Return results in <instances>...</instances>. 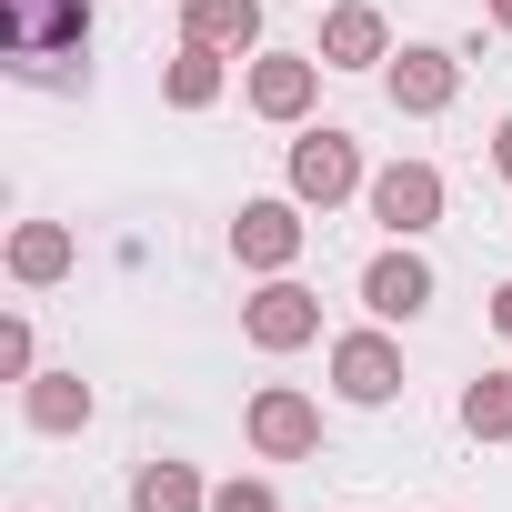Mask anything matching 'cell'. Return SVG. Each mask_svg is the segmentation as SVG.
<instances>
[{
  "label": "cell",
  "instance_id": "obj_19",
  "mask_svg": "<svg viewBox=\"0 0 512 512\" xmlns=\"http://www.w3.org/2000/svg\"><path fill=\"white\" fill-rule=\"evenodd\" d=\"M0 372L31 382V322H0Z\"/></svg>",
  "mask_w": 512,
  "mask_h": 512
},
{
  "label": "cell",
  "instance_id": "obj_11",
  "mask_svg": "<svg viewBox=\"0 0 512 512\" xmlns=\"http://www.w3.org/2000/svg\"><path fill=\"white\" fill-rule=\"evenodd\" d=\"M452 91H462V61H452V51H402V61H392V101H402L412 121H432Z\"/></svg>",
  "mask_w": 512,
  "mask_h": 512
},
{
  "label": "cell",
  "instance_id": "obj_12",
  "mask_svg": "<svg viewBox=\"0 0 512 512\" xmlns=\"http://www.w3.org/2000/svg\"><path fill=\"white\" fill-rule=\"evenodd\" d=\"M21 412H31V432H81V422H91V382H81V372H31Z\"/></svg>",
  "mask_w": 512,
  "mask_h": 512
},
{
  "label": "cell",
  "instance_id": "obj_2",
  "mask_svg": "<svg viewBox=\"0 0 512 512\" xmlns=\"http://www.w3.org/2000/svg\"><path fill=\"white\" fill-rule=\"evenodd\" d=\"M362 201H372V221H382L392 241H412V231L442 221V171H432V161H392V171L362 181Z\"/></svg>",
  "mask_w": 512,
  "mask_h": 512
},
{
  "label": "cell",
  "instance_id": "obj_20",
  "mask_svg": "<svg viewBox=\"0 0 512 512\" xmlns=\"http://www.w3.org/2000/svg\"><path fill=\"white\" fill-rule=\"evenodd\" d=\"M492 332H502V342H512V282H502V292H492Z\"/></svg>",
  "mask_w": 512,
  "mask_h": 512
},
{
  "label": "cell",
  "instance_id": "obj_18",
  "mask_svg": "<svg viewBox=\"0 0 512 512\" xmlns=\"http://www.w3.org/2000/svg\"><path fill=\"white\" fill-rule=\"evenodd\" d=\"M211 512H282V502H272V482H221Z\"/></svg>",
  "mask_w": 512,
  "mask_h": 512
},
{
  "label": "cell",
  "instance_id": "obj_14",
  "mask_svg": "<svg viewBox=\"0 0 512 512\" xmlns=\"http://www.w3.org/2000/svg\"><path fill=\"white\" fill-rule=\"evenodd\" d=\"M131 512H211V492H201L191 462H151V472L131 482Z\"/></svg>",
  "mask_w": 512,
  "mask_h": 512
},
{
  "label": "cell",
  "instance_id": "obj_21",
  "mask_svg": "<svg viewBox=\"0 0 512 512\" xmlns=\"http://www.w3.org/2000/svg\"><path fill=\"white\" fill-rule=\"evenodd\" d=\"M492 161H502V171H512V121H502V141H492Z\"/></svg>",
  "mask_w": 512,
  "mask_h": 512
},
{
  "label": "cell",
  "instance_id": "obj_15",
  "mask_svg": "<svg viewBox=\"0 0 512 512\" xmlns=\"http://www.w3.org/2000/svg\"><path fill=\"white\" fill-rule=\"evenodd\" d=\"M11 272H21V282H61V272H71V231H61V221H21Z\"/></svg>",
  "mask_w": 512,
  "mask_h": 512
},
{
  "label": "cell",
  "instance_id": "obj_7",
  "mask_svg": "<svg viewBox=\"0 0 512 512\" xmlns=\"http://www.w3.org/2000/svg\"><path fill=\"white\" fill-rule=\"evenodd\" d=\"M231 251L251 272H282L292 251H302V211L292 201H241V221H231Z\"/></svg>",
  "mask_w": 512,
  "mask_h": 512
},
{
  "label": "cell",
  "instance_id": "obj_4",
  "mask_svg": "<svg viewBox=\"0 0 512 512\" xmlns=\"http://www.w3.org/2000/svg\"><path fill=\"white\" fill-rule=\"evenodd\" d=\"M241 332L262 342V352H302V342L322 332V302H312L302 282H272V292H251V312H241Z\"/></svg>",
  "mask_w": 512,
  "mask_h": 512
},
{
  "label": "cell",
  "instance_id": "obj_22",
  "mask_svg": "<svg viewBox=\"0 0 512 512\" xmlns=\"http://www.w3.org/2000/svg\"><path fill=\"white\" fill-rule=\"evenodd\" d=\"M492 31H512V0H492Z\"/></svg>",
  "mask_w": 512,
  "mask_h": 512
},
{
  "label": "cell",
  "instance_id": "obj_5",
  "mask_svg": "<svg viewBox=\"0 0 512 512\" xmlns=\"http://www.w3.org/2000/svg\"><path fill=\"white\" fill-rule=\"evenodd\" d=\"M332 382H342V402H392L402 392V352L382 332H342L332 342Z\"/></svg>",
  "mask_w": 512,
  "mask_h": 512
},
{
  "label": "cell",
  "instance_id": "obj_8",
  "mask_svg": "<svg viewBox=\"0 0 512 512\" xmlns=\"http://www.w3.org/2000/svg\"><path fill=\"white\" fill-rule=\"evenodd\" d=\"M362 302H372L382 322H412V312L432 302V262H422V251H382V262L362 272Z\"/></svg>",
  "mask_w": 512,
  "mask_h": 512
},
{
  "label": "cell",
  "instance_id": "obj_13",
  "mask_svg": "<svg viewBox=\"0 0 512 512\" xmlns=\"http://www.w3.org/2000/svg\"><path fill=\"white\" fill-rule=\"evenodd\" d=\"M191 41L201 51H251L262 41V0H191Z\"/></svg>",
  "mask_w": 512,
  "mask_h": 512
},
{
  "label": "cell",
  "instance_id": "obj_1",
  "mask_svg": "<svg viewBox=\"0 0 512 512\" xmlns=\"http://www.w3.org/2000/svg\"><path fill=\"white\" fill-rule=\"evenodd\" d=\"M0 41L21 81H61V61H81L91 41V0H0Z\"/></svg>",
  "mask_w": 512,
  "mask_h": 512
},
{
  "label": "cell",
  "instance_id": "obj_6",
  "mask_svg": "<svg viewBox=\"0 0 512 512\" xmlns=\"http://www.w3.org/2000/svg\"><path fill=\"white\" fill-rule=\"evenodd\" d=\"M322 71H372V61H392V31H382V11L372 0H342V11L322 21V51H312Z\"/></svg>",
  "mask_w": 512,
  "mask_h": 512
},
{
  "label": "cell",
  "instance_id": "obj_10",
  "mask_svg": "<svg viewBox=\"0 0 512 512\" xmlns=\"http://www.w3.org/2000/svg\"><path fill=\"white\" fill-rule=\"evenodd\" d=\"M251 442H262L272 462H292V452L322 442V412H312L302 392H262V402H251Z\"/></svg>",
  "mask_w": 512,
  "mask_h": 512
},
{
  "label": "cell",
  "instance_id": "obj_16",
  "mask_svg": "<svg viewBox=\"0 0 512 512\" xmlns=\"http://www.w3.org/2000/svg\"><path fill=\"white\" fill-rule=\"evenodd\" d=\"M221 61H231V51L181 41V61H171V101H181V111H211V101H221Z\"/></svg>",
  "mask_w": 512,
  "mask_h": 512
},
{
  "label": "cell",
  "instance_id": "obj_9",
  "mask_svg": "<svg viewBox=\"0 0 512 512\" xmlns=\"http://www.w3.org/2000/svg\"><path fill=\"white\" fill-rule=\"evenodd\" d=\"M312 81H322V61H302V51L251 61V111H262V121H302L312 111Z\"/></svg>",
  "mask_w": 512,
  "mask_h": 512
},
{
  "label": "cell",
  "instance_id": "obj_17",
  "mask_svg": "<svg viewBox=\"0 0 512 512\" xmlns=\"http://www.w3.org/2000/svg\"><path fill=\"white\" fill-rule=\"evenodd\" d=\"M462 432H472V442H512V382H502V372H482V382L462 392Z\"/></svg>",
  "mask_w": 512,
  "mask_h": 512
},
{
  "label": "cell",
  "instance_id": "obj_3",
  "mask_svg": "<svg viewBox=\"0 0 512 512\" xmlns=\"http://www.w3.org/2000/svg\"><path fill=\"white\" fill-rule=\"evenodd\" d=\"M352 191H362V151H352V131H302V141H292V201L332 211V201H352Z\"/></svg>",
  "mask_w": 512,
  "mask_h": 512
}]
</instances>
